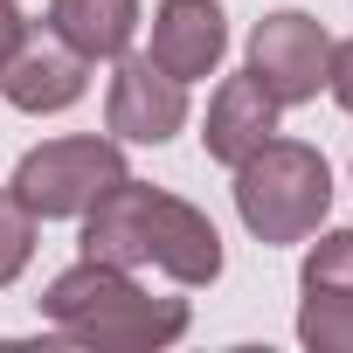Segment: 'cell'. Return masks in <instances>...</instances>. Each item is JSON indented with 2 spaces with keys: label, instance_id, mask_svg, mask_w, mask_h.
<instances>
[{
  "label": "cell",
  "instance_id": "obj_1",
  "mask_svg": "<svg viewBox=\"0 0 353 353\" xmlns=\"http://www.w3.org/2000/svg\"><path fill=\"white\" fill-rule=\"evenodd\" d=\"M83 256L118 270H166L173 284H215L222 277V236L201 208L181 194H159L145 181H125L83 208Z\"/></svg>",
  "mask_w": 353,
  "mask_h": 353
},
{
  "label": "cell",
  "instance_id": "obj_2",
  "mask_svg": "<svg viewBox=\"0 0 353 353\" xmlns=\"http://www.w3.org/2000/svg\"><path fill=\"white\" fill-rule=\"evenodd\" d=\"M42 319L70 339V346H118V353H145V346H173L188 332V298H145L132 284V270L118 263H77L42 291Z\"/></svg>",
  "mask_w": 353,
  "mask_h": 353
},
{
  "label": "cell",
  "instance_id": "obj_3",
  "mask_svg": "<svg viewBox=\"0 0 353 353\" xmlns=\"http://www.w3.org/2000/svg\"><path fill=\"white\" fill-rule=\"evenodd\" d=\"M332 208V173L319 159V145H298V139H263L243 166H236V215L243 229L277 250V243H305Z\"/></svg>",
  "mask_w": 353,
  "mask_h": 353
},
{
  "label": "cell",
  "instance_id": "obj_4",
  "mask_svg": "<svg viewBox=\"0 0 353 353\" xmlns=\"http://www.w3.org/2000/svg\"><path fill=\"white\" fill-rule=\"evenodd\" d=\"M118 181H125L118 139H49V145H35L14 166V201L35 222H70L97 194H111Z\"/></svg>",
  "mask_w": 353,
  "mask_h": 353
},
{
  "label": "cell",
  "instance_id": "obj_5",
  "mask_svg": "<svg viewBox=\"0 0 353 353\" xmlns=\"http://www.w3.org/2000/svg\"><path fill=\"white\" fill-rule=\"evenodd\" d=\"M325 63H332V42L312 14L298 8H277L256 21L250 35V77L277 97V104H312L319 83H325Z\"/></svg>",
  "mask_w": 353,
  "mask_h": 353
},
{
  "label": "cell",
  "instance_id": "obj_6",
  "mask_svg": "<svg viewBox=\"0 0 353 353\" xmlns=\"http://www.w3.org/2000/svg\"><path fill=\"white\" fill-rule=\"evenodd\" d=\"M104 125L132 145H166L188 125V83L166 77L152 56H118L111 97H104Z\"/></svg>",
  "mask_w": 353,
  "mask_h": 353
},
{
  "label": "cell",
  "instance_id": "obj_7",
  "mask_svg": "<svg viewBox=\"0 0 353 353\" xmlns=\"http://www.w3.org/2000/svg\"><path fill=\"white\" fill-rule=\"evenodd\" d=\"M145 56L166 77L201 83L229 56V14L215 8V0H159V8H152V49Z\"/></svg>",
  "mask_w": 353,
  "mask_h": 353
},
{
  "label": "cell",
  "instance_id": "obj_8",
  "mask_svg": "<svg viewBox=\"0 0 353 353\" xmlns=\"http://www.w3.org/2000/svg\"><path fill=\"white\" fill-rule=\"evenodd\" d=\"M90 90V63L63 42H21L14 63L0 70V97H8L14 111H70L77 97Z\"/></svg>",
  "mask_w": 353,
  "mask_h": 353
},
{
  "label": "cell",
  "instance_id": "obj_9",
  "mask_svg": "<svg viewBox=\"0 0 353 353\" xmlns=\"http://www.w3.org/2000/svg\"><path fill=\"white\" fill-rule=\"evenodd\" d=\"M277 97L256 83V77H229L222 90H215V104H208V132H201V145H208V159L215 166H243L270 132H277Z\"/></svg>",
  "mask_w": 353,
  "mask_h": 353
},
{
  "label": "cell",
  "instance_id": "obj_10",
  "mask_svg": "<svg viewBox=\"0 0 353 353\" xmlns=\"http://www.w3.org/2000/svg\"><path fill=\"white\" fill-rule=\"evenodd\" d=\"M49 28L83 63H118L139 35V0H49Z\"/></svg>",
  "mask_w": 353,
  "mask_h": 353
},
{
  "label": "cell",
  "instance_id": "obj_11",
  "mask_svg": "<svg viewBox=\"0 0 353 353\" xmlns=\"http://www.w3.org/2000/svg\"><path fill=\"white\" fill-rule=\"evenodd\" d=\"M298 339L312 353H353V291H305Z\"/></svg>",
  "mask_w": 353,
  "mask_h": 353
},
{
  "label": "cell",
  "instance_id": "obj_12",
  "mask_svg": "<svg viewBox=\"0 0 353 353\" xmlns=\"http://www.w3.org/2000/svg\"><path fill=\"white\" fill-rule=\"evenodd\" d=\"M305 291H353V229H332L305 250V270H298Z\"/></svg>",
  "mask_w": 353,
  "mask_h": 353
},
{
  "label": "cell",
  "instance_id": "obj_13",
  "mask_svg": "<svg viewBox=\"0 0 353 353\" xmlns=\"http://www.w3.org/2000/svg\"><path fill=\"white\" fill-rule=\"evenodd\" d=\"M28 256H35V215L14 201V188L0 194V291H8L21 270H28Z\"/></svg>",
  "mask_w": 353,
  "mask_h": 353
},
{
  "label": "cell",
  "instance_id": "obj_14",
  "mask_svg": "<svg viewBox=\"0 0 353 353\" xmlns=\"http://www.w3.org/2000/svg\"><path fill=\"white\" fill-rule=\"evenodd\" d=\"M325 90L339 97V111H353V42L332 49V63H325Z\"/></svg>",
  "mask_w": 353,
  "mask_h": 353
},
{
  "label": "cell",
  "instance_id": "obj_15",
  "mask_svg": "<svg viewBox=\"0 0 353 353\" xmlns=\"http://www.w3.org/2000/svg\"><path fill=\"white\" fill-rule=\"evenodd\" d=\"M28 42V21H21V8H14V0H0V70H8L14 63V49Z\"/></svg>",
  "mask_w": 353,
  "mask_h": 353
}]
</instances>
